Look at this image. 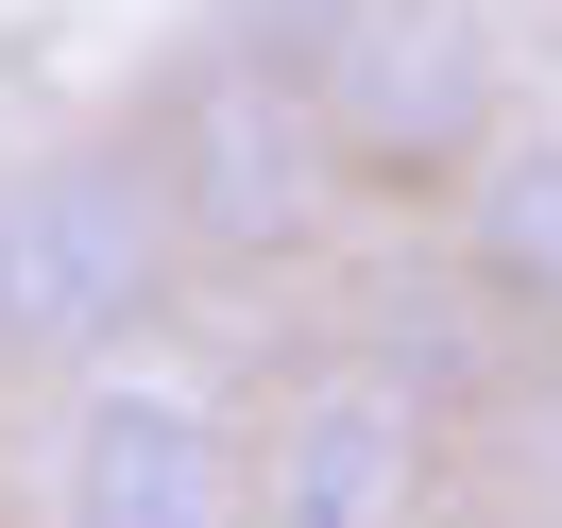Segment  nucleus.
<instances>
[{"mask_svg":"<svg viewBox=\"0 0 562 528\" xmlns=\"http://www.w3.org/2000/svg\"><path fill=\"white\" fill-rule=\"evenodd\" d=\"M307 120L341 154V188H443L512 120V52H494L477 0H358L341 52L307 69Z\"/></svg>","mask_w":562,"mask_h":528,"instance_id":"3","label":"nucleus"},{"mask_svg":"<svg viewBox=\"0 0 562 528\" xmlns=\"http://www.w3.org/2000/svg\"><path fill=\"white\" fill-rule=\"evenodd\" d=\"M52 528H239V426L103 358L52 426Z\"/></svg>","mask_w":562,"mask_h":528,"instance_id":"4","label":"nucleus"},{"mask_svg":"<svg viewBox=\"0 0 562 528\" xmlns=\"http://www.w3.org/2000/svg\"><path fill=\"white\" fill-rule=\"evenodd\" d=\"M137 154H154V205H171L188 273H290L324 239V205H341V154H324L307 86L222 52V35L171 69V103L137 120Z\"/></svg>","mask_w":562,"mask_h":528,"instance_id":"2","label":"nucleus"},{"mask_svg":"<svg viewBox=\"0 0 562 528\" xmlns=\"http://www.w3.org/2000/svg\"><path fill=\"white\" fill-rule=\"evenodd\" d=\"M341 18H358V0H205V35H222V52H256V69H290V86L341 52Z\"/></svg>","mask_w":562,"mask_h":528,"instance_id":"7","label":"nucleus"},{"mask_svg":"<svg viewBox=\"0 0 562 528\" xmlns=\"http://www.w3.org/2000/svg\"><path fill=\"white\" fill-rule=\"evenodd\" d=\"M460 273L512 324H562V137H477V171H460Z\"/></svg>","mask_w":562,"mask_h":528,"instance_id":"6","label":"nucleus"},{"mask_svg":"<svg viewBox=\"0 0 562 528\" xmlns=\"http://www.w3.org/2000/svg\"><path fill=\"white\" fill-rule=\"evenodd\" d=\"M409 512H426L409 375H307L273 443H239V528H409Z\"/></svg>","mask_w":562,"mask_h":528,"instance_id":"5","label":"nucleus"},{"mask_svg":"<svg viewBox=\"0 0 562 528\" xmlns=\"http://www.w3.org/2000/svg\"><path fill=\"white\" fill-rule=\"evenodd\" d=\"M171 205H154L137 137H52L0 188V358L35 375H103L154 307H171Z\"/></svg>","mask_w":562,"mask_h":528,"instance_id":"1","label":"nucleus"}]
</instances>
